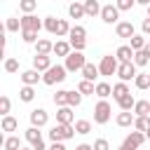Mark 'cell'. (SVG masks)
Instances as JSON below:
<instances>
[{"label": "cell", "instance_id": "obj_30", "mask_svg": "<svg viewBox=\"0 0 150 150\" xmlns=\"http://www.w3.org/2000/svg\"><path fill=\"white\" fill-rule=\"evenodd\" d=\"M96 96H98V98L112 96V87H110L108 82H96Z\"/></svg>", "mask_w": 150, "mask_h": 150}, {"label": "cell", "instance_id": "obj_54", "mask_svg": "<svg viewBox=\"0 0 150 150\" xmlns=\"http://www.w3.org/2000/svg\"><path fill=\"white\" fill-rule=\"evenodd\" d=\"M21 150H33V148H21Z\"/></svg>", "mask_w": 150, "mask_h": 150}, {"label": "cell", "instance_id": "obj_51", "mask_svg": "<svg viewBox=\"0 0 150 150\" xmlns=\"http://www.w3.org/2000/svg\"><path fill=\"white\" fill-rule=\"evenodd\" d=\"M117 150H131V148H127V145H120V148H117Z\"/></svg>", "mask_w": 150, "mask_h": 150}, {"label": "cell", "instance_id": "obj_41", "mask_svg": "<svg viewBox=\"0 0 150 150\" xmlns=\"http://www.w3.org/2000/svg\"><path fill=\"white\" fill-rule=\"evenodd\" d=\"M2 68H5V73H16V70H19V61H16L14 56H7L5 63H2Z\"/></svg>", "mask_w": 150, "mask_h": 150}, {"label": "cell", "instance_id": "obj_3", "mask_svg": "<svg viewBox=\"0 0 150 150\" xmlns=\"http://www.w3.org/2000/svg\"><path fill=\"white\" fill-rule=\"evenodd\" d=\"M110 117H112V105L105 98H101L94 105V122L96 124H105V122H110Z\"/></svg>", "mask_w": 150, "mask_h": 150}, {"label": "cell", "instance_id": "obj_49", "mask_svg": "<svg viewBox=\"0 0 150 150\" xmlns=\"http://www.w3.org/2000/svg\"><path fill=\"white\" fill-rule=\"evenodd\" d=\"M47 150H66V145H63V143H52Z\"/></svg>", "mask_w": 150, "mask_h": 150}, {"label": "cell", "instance_id": "obj_1", "mask_svg": "<svg viewBox=\"0 0 150 150\" xmlns=\"http://www.w3.org/2000/svg\"><path fill=\"white\" fill-rule=\"evenodd\" d=\"M75 134H77V131H75L73 124H54V127L49 129L52 143H66V141H70Z\"/></svg>", "mask_w": 150, "mask_h": 150}, {"label": "cell", "instance_id": "obj_36", "mask_svg": "<svg viewBox=\"0 0 150 150\" xmlns=\"http://www.w3.org/2000/svg\"><path fill=\"white\" fill-rule=\"evenodd\" d=\"M45 30L52 33V35H56V30H59V19H56V16H45Z\"/></svg>", "mask_w": 150, "mask_h": 150}, {"label": "cell", "instance_id": "obj_45", "mask_svg": "<svg viewBox=\"0 0 150 150\" xmlns=\"http://www.w3.org/2000/svg\"><path fill=\"white\" fill-rule=\"evenodd\" d=\"M68 42H70L73 52H84V47H87V40H80V38H70Z\"/></svg>", "mask_w": 150, "mask_h": 150}, {"label": "cell", "instance_id": "obj_15", "mask_svg": "<svg viewBox=\"0 0 150 150\" xmlns=\"http://www.w3.org/2000/svg\"><path fill=\"white\" fill-rule=\"evenodd\" d=\"M52 66H54V63H52V56H42V54H35V56H33V68H35V70L47 73Z\"/></svg>", "mask_w": 150, "mask_h": 150}, {"label": "cell", "instance_id": "obj_22", "mask_svg": "<svg viewBox=\"0 0 150 150\" xmlns=\"http://www.w3.org/2000/svg\"><path fill=\"white\" fill-rule=\"evenodd\" d=\"M0 129H2V131H7V134H12V131H16V129H19V120H16V117H12V115H5V117H2V122H0Z\"/></svg>", "mask_w": 150, "mask_h": 150}, {"label": "cell", "instance_id": "obj_26", "mask_svg": "<svg viewBox=\"0 0 150 150\" xmlns=\"http://www.w3.org/2000/svg\"><path fill=\"white\" fill-rule=\"evenodd\" d=\"M129 47H131L134 52H141V49H145V47H148V42H145V35H138V33H136V35L129 40Z\"/></svg>", "mask_w": 150, "mask_h": 150}, {"label": "cell", "instance_id": "obj_33", "mask_svg": "<svg viewBox=\"0 0 150 150\" xmlns=\"http://www.w3.org/2000/svg\"><path fill=\"white\" fill-rule=\"evenodd\" d=\"M117 105H120V110H134V105H136V98H134L131 94H127V96H122V98L117 101Z\"/></svg>", "mask_w": 150, "mask_h": 150}, {"label": "cell", "instance_id": "obj_7", "mask_svg": "<svg viewBox=\"0 0 150 150\" xmlns=\"http://www.w3.org/2000/svg\"><path fill=\"white\" fill-rule=\"evenodd\" d=\"M136 63L134 61H127V63H120V68H117V77H120V82H129V80H136Z\"/></svg>", "mask_w": 150, "mask_h": 150}, {"label": "cell", "instance_id": "obj_5", "mask_svg": "<svg viewBox=\"0 0 150 150\" xmlns=\"http://www.w3.org/2000/svg\"><path fill=\"white\" fill-rule=\"evenodd\" d=\"M117 68H120V61H117V56H112V54H105V56L101 59V63H98V70H101L103 77L117 75Z\"/></svg>", "mask_w": 150, "mask_h": 150}, {"label": "cell", "instance_id": "obj_47", "mask_svg": "<svg viewBox=\"0 0 150 150\" xmlns=\"http://www.w3.org/2000/svg\"><path fill=\"white\" fill-rule=\"evenodd\" d=\"M94 150H110V143L105 138H96L94 141Z\"/></svg>", "mask_w": 150, "mask_h": 150}, {"label": "cell", "instance_id": "obj_31", "mask_svg": "<svg viewBox=\"0 0 150 150\" xmlns=\"http://www.w3.org/2000/svg\"><path fill=\"white\" fill-rule=\"evenodd\" d=\"M19 98H21L23 103H30V101L35 98V87H26V84H23V87L19 89Z\"/></svg>", "mask_w": 150, "mask_h": 150}, {"label": "cell", "instance_id": "obj_4", "mask_svg": "<svg viewBox=\"0 0 150 150\" xmlns=\"http://www.w3.org/2000/svg\"><path fill=\"white\" fill-rule=\"evenodd\" d=\"M84 63H87V59H84V54L82 52H70L68 56H66V70L68 73H77V70H82L84 68Z\"/></svg>", "mask_w": 150, "mask_h": 150}, {"label": "cell", "instance_id": "obj_34", "mask_svg": "<svg viewBox=\"0 0 150 150\" xmlns=\"http://www.w3.org/2000/svg\"><path fill=\"white\" fill-rule=\"evenodd\" d=\"M73 127H75V131H77L80 136H87V134L91 131V122H89V120H77Z\"/></svg>", "mask_w": 150, "mask_h": 150}, {"label": "cell", "instance_id": "obj_8", "mask_svg": "<svg viewBox=\"0 0 150 150\" xmlns=\"http://www.w3.org/2000/svg\"><path fill=\"white\" fill-rule=\"evenodd\" d=\"M101 21L103 23H108V26H117L120 23V9L115 7V5H103V9H101Z\"/></svg>", "mask_w": 150, "mask_h": 150}, {"label": "cell", "instance_id": "obj_52", "mask_svg": "<svg viewBox=\"0 0 150 150\" xmlns=\"http://www.w3.org/2000/svg\"><path fill=\"white\" fill-rule=\"evenodd\" d=\"M145 136H148V141H150V129H148V131H145Z\"/></svg>", "mask_w": 150, "mask_h": 150}, {"label": "cell", "instance_id": "obj_35", "mask_svg": "<svg viewBox=\"0 0 150 150\" xmlns=\"http://www.w3.org/2000/svg\"><path fill=\"white\" fill-rule=\"evenodd\" d=\"M5 28H7V33H19V30H21V19L9 16V19L5 21Z\"/></svg>", "mask_w": 150, "mask_h": 150}, {"label": "cell", "instance_id": "obj_25", "mask_svg": "<svg viewBox=\"0 0 150 150\" xmlns=\"http://www.w3.org/2000/svg\"><path fill=\"white\" fill-rule=\"evenodd\" d=\"M127 94H131L127 82H117V84H112V98H115V101H120V98L127 96Z\"/></svg>", "mask_w": 150, "mask_h": 150}, {"label": "cell", "instance_id": "obj_23", "mask_svg": "<svg viewBox=\"0 0 150 150\" xmlns=\"http://www.w3.org/2000/svg\"><path fill=\"white\" fill-rule=\"evenodd\" d=\"M68 14H70V19H82V16H87L84 2H70V5H68Z\"/></svg>", "mask_w": 150, "mask_h": 150}, {"label": "cell", "instance_id": "obj_46", "mask_svg": "<svg viewBox=\"0 0 150 150\" xmlns=\"http://www.w3.org/2000/svg\"><path fill=\"white\" fill-rule=\"evenodd\" d=\"M134 5H136V0H117V2H115V7H117L120 12H129Z\"/></svg>", "mask_w": 150, "mask_h": 150}, {"label": "cell", "instance_id": "obj_11", "mask_svg": "<svg viewBox=\"0 0 150 150\" xmlns=\"http://www.w3.org/2000/svg\"><path fill=\"white\" fill-rule=\"evenodd\" d=\"M28 117H30V127H38V129L45 127V124L49 122V112H47L45 108H35V110H30Z\"/></svg>", "mask_w": 150, "mask_h": 150}, {"label": "cell", "instance_id": "obj_18", "mask_svg": "<svg viewBox=\"0 0 150 150\" xmlns=\"http://www.w3.org/2000/svg\"><path fill=\"white\" fill-rule=\"evenodd\" d=\"M54 52V42H49L47 38H40L35 42V54H42V56H49Z\"/></svg>", "mask_w": 150, "mask_h": 150}, {"label": "cell", "instance_id": "obj_55", "mask_svg": "<svg viewBox=\"0 0 150 150\" xmlns=\"http://www.w3.org/2000/svg\"><path fill=\"white\" fill-rule=\"evenodd\" d=\"M145 49H148V52H150V45H148V47H145Z\"/></svg>", "mask_w": 150, "mask_h": 150}, {"label": "cell", "instance_id": "obj_9", "mask_svg": "<svg viewBox=\"0 0 150 150\" xmlns=\"http://www.w3.org/2000/svg\"><path fill=\"white\" fill-rule=\"evenodd\" d=\"M45 28V21H40L35 14H23L21 16V30H35V33H40Z\"/></svg>", "mask_w": 150, "mask_h": 150}, {"label": "cell", "instance_id": "obj_48", "mask_svg": "<svg viewBox=\"0 0 150 150\" xmlns=\"http://www.w3.org/2000/svg\"><path fill=\"white\" fill-rule=\"evenodd\" d=\"M141 30H143V35H150V19H148V16L143 19V23H141Z\"/></svg>", "mask_w": 150, "mask_h": 150}, {"label": "cell", "instance_id": "obj_17", "mask_svg": "<svg viewBox=\"0 0 150 150\" xmlns=\"http://www.w3.org/2000/svg\"><path fill=\"white\" fill-rule=\"evenodd\" d=\"M134 54H136V52H134L129 45H120V47H117V52H115V56H117V61H120V63L134 61Z\"/></svg>", "mask_w": 150, "mask_h": 150}, {"label": "cell", "instance_id": "obj_37", "mask_svg": "<svg viewBox=\"0 0 150 150\" xmlns=\"http://www.w3.org/2000/svg\"><path fill=\"white\" fill-rule=\"evenodd\" d=\"M54 103H56V108L68 105V89H59V91L54 94Z\"/></svg>", "mask_w": 150, "mask_h": 150}, {"label": "cell", "instance_id": "obj_19", "mask_svg": "<svg viewBox=\"0 0 150 150\" xmlns=\"http://www.w3.org/2000/svg\"><path fill=\"white\" fill-rule=\"evenodd\" d=\"M70 52H73V47H70V42H68V40H56V42H54V52H52V54H56V56H63V59H66Z\"/></svg>", "mask_w": 150, "mask_h": 150}, {"label": "cell", "instance_id": "obj_2", "mask_svg": "<svg viewBox=\"0 0 150 150\" xmlns=\"http://www.w3.org/2000/svg\"><path fill=\"white\" fill-rule=\"evenodd\" d=\"M68 77V70H66V66H52L47 73H42V82L47 84V87H54V84H59V82H63Z\"/></svg>", "mask_w": 150, "mask_h": 150}, {"label": "cell", "instance_id": "obj_39", "mask_svg": "<svg viewBox=\"0 0 150 150\" xmlns=\"http://www.w3.org/2000/svg\"><path fill=\"white\" fill-rule=\"evenodd\" d=\"M35 7H38V0H19V9L23 14H33Z\"/></svg>", "mask_w": 150, "mask_h": 150}, {"label": "cell", "instance_id": "obj_38", "mask_svg": "<svg viewBox=\"0 0 150 150\" xmlns=\"http://www.w3.org/2000/svg\"><path fill=\"white\" fill-rule=\"evenodd\" d=\"M134 129L145 134V131L150 129V115H148V117H136V120H134Z\"/></svg>", "mask_w": 150, "mask_h": 150}, {"label": "cell", "instance_id": "obj_43", "mask_svg": "<svg viewBox=\"0 0 150 150\" xmlns=\"http://www.w3.org/2000/svg\"><path fill=\"white\" fill-rule=\"evenodd\" d=\"M21 40H23L26 45H35L40 38H38V33H35V30H21Z\"/></svg>", "mask_w": 150, "mask_h": 150}, {"label": "cell", "instance_id": "obj_21", "mask_svg": "<svg viewBox=\"0 0 150 150\" xmlns=\"http://www.w3.org/2000/svg\"><path fill=\"white\" fill-rule=\"evenodd\" d=\"M131 112H134L136 117H148V115H150V101H145V98L136 101V105H134Z\"/></svg>", "mask_w": 150, "mask_h": 150}, {"label": "cell", "instance_id": "obj_24", "mask_svg": "<svg viewBox=\"0 0 150 150\" xmlns=\"http://www.w3.org/2000/svg\"><path fill=\"white\" fill-rule=\"evenodd\" d=\"M101 5H98V0H84V12H87V16H101Z\"/></svg>", "mask_w": 150, "mask_h": 150}, {"label": "cell", "instance_id": "obj_16", "mask_svg": "<svg viewBox=\"0 0 150 150\" xmlns=\"http://www.w3.org/2000/svg\"><path fill=\"white\" fill-rule=\"evenodd\" d=\"M134 120H136V115H134L131 110H120V112H117V117H115L117 127H122V129H127V127H134Z\"/></svg>", "mask_w": 150, "mask_h": 150}, {"label": "cell", "instance_id": "obj_29", "mask_svg": "<svg viewBox=\"0 0 150 150\" xmlns=\"http://www.w3.org/2000/svg\"><path fill=\"white\" fill-rule=\"evenodd\" d=\"M77 91H80L82 96H89V94H96V84H94V82H89V80H82V82L77 84Z\"/></svg>", "mask_w": 150, "mask_h": 150}, {"label": "cell", "instance_id": "obj_42", "mask_svg": "<svg viewBox=\"0 0 150 150\" xmlns=\"http://www.w3.org/2000/svg\"><path fill=\"white\" fill-rule=\"evenodd\" d=\"M80 103H82V94H80L77 89L68 91V105H70V108H77Z\"/></svg>", "mask_w": 150, "mask_h": 150}, {"label": "cell", "instance_id": "obj_10", "mask_svg": "<svg viewBox=\"0 0 150 150\" xmlns=\"http://www.w3.org/2000/svg\"><path fill=\"white\" fill-rule=\"evenodd\" d=\"M145 138H148V136H145L143 131H136V129H134L131 134H127V138L122 141V145H127V148H131V150H138V148L145 143Z\"/></svg>", "mask_w": 150, "mask_h": 150}, {"label": "cell", "instance_id": "obj_27", "mask_svg": "<svg viewBox=\"0 0 150 150\" xmlns=\"http://www.w3.org/2000/svg\"><path fill=\"white\" fill-rule=\"evenodd\" d=\"M134 84H136V89H141V91L150 89V75H148V73H138L136 80H134Z\"/></svg>", "mask_w": 150, "mask_h": 150}, {"label": "cell", "instance_id": "obj_28", "mask_svg": "<svg viewBox=\"0 0 150 150\" xmlns=\"http://www.w3.org/2000/svg\"><path fill=\"white\" fill-rule=\"evenodd\" d=\"M2 148H5V150H21L23 145H21V138H19V136H7V138L2 141Z\"/></svg>", "mask_w": 150, "mask_h": 150}, {"label": "cell", "instance_id": "obj_53", "mask_svg": "<svg viewBox=\"0 0 150 150\" xmlns=\"http://www.w3.org/2000/svg\"><path fill=\"white\" fill-rule=\"evenodd\" d=\"M145 9H148V19H150V5H148V7H145Z\"/></svg>", "mask_w": 150, "mask_h": 150}, {"label": "cell", "instance_id": "obj_13", "mask_svg": "<svg viewBox=\"0 0 150 150\" xmlns=\"http://www.w3.org/2000/svg\"><path fill=\"white\" fill-rule=\"evenodd\" d=\"M19 77H21V82H23L26 87H35L38 82H42V75H40V70H35V68H28V70H23Z\"/></svg>", "mask_w": 150, "mask_h": 150}, {"label": "cell", "instance_id": "obj_32", "mask_svg": "<svg viewBox=\"0 0 150 150\" xmlns=\"http://www.w3.org/2000/svg\"><path fill=\"white\" fill-rule=\"evenodd\" d=\"M148 61H150V52H148V49H141V52H136V54H134V63H136L138 68L148 66Z\"/></svg>", "mask_w": 150, "mask_h": 150}, {"label": "cell", "instance_id": "obj_50", "mask_svg": "<svg viewBox=\"0 0 150 150\" xmlns=\"http://www.w3.org/2000/svg\"><path fill=\"white\" fill-rule=\"evenodd\" d=\"M136 5H143V7H148V5H150V0H136Z\"/></svg>", "mask_w": 150, "mask_h": 150}, {"label": "cell", "instance_id": "obj_44", "mask_svg": "<svg viewBox=\"0 0 150 150\" xmlns=\"http://www.w3.org/2000/svg\"><path fill=\"white\" fill-rule=\"evenodd\" d=\"M9 110H12V101H9V96H0V115L5 117V115H9Z\"/></svg>", "mask_w": 150, "mask_h": 150}, {"label": "cell", "instance_id": "obj_12", "mask_svg": "<svg viewBox=\"0 0 150 150\" xmlns=\"http://www.w3.org/2000/svg\"><path fill=\"white\" fill-rule=\"evenodd\" d=\"M115 33H117V38L131 40V38L136 35V28H134V23H131V21H120V23L115 26Z\"/></svg>", "mask_w": 150, "mask_h": 150}, {"label": "cell", "instance_id": "obj_14", "mask_svg": "<svg viewBox=\"0 0 150 150\" xmlns=\"http://www.w3.org/2000/svg\"><path fill=\"white\" fill-rule=\"evenodd\" d=\"M73 120H75V112L70 105H63L56 110V124H73Z\"/></svg>", "mask_w": 150, "mask_h": 150}, {"label": "cell", "instance_id": "obj_40", "mask_svg": "<svg viewBox=\"0 0 150 150\" xmlns=\"http://www.w3.org/2000/svg\"><path fill=\"white\" fill-rule=\"evenodd\" d=\"M70 38H80V40H87V28L84 26H73L70 33H68V40Z\"/></svg>", "mask_w": 150, "mask_h": 150}, {"label": "cell", "instance_id": "obj_20", "mask_svg": "<svg viewBox=\"0 0 150 150\" xmlns=\"http://www.w3.org/2000/svg\"><path fill=\"white\" fill-rule=\"evenodd\" d=\"M80 73H82V80H89V82H94V80L101 75L98 66H94V63H84V68H82Z\"/></svg>", "mask_w": 150, "mask_h": 150}, {"label": "cell", "instance_id": "obj_6", "mask_svg": "<svg viewBox=\"0 0 150 150\" xmlns=\"http://www.w3.org/2000/svg\"><path fill=\"white\" fill-rule=\"evenodd\" d=\"M23 138L30 143V148H33V150H47V148H45V141H42V134H40V129H38V127H28V129H26V134H23Z\"/></svg>", "mask_w": 150, "mask_h": 150}]
</instances>
